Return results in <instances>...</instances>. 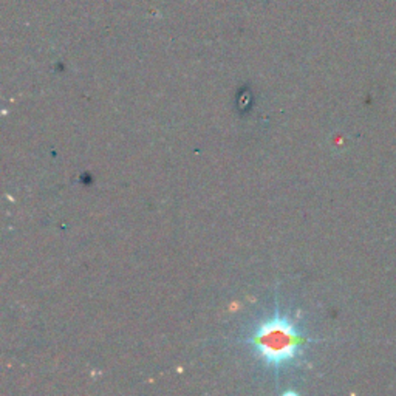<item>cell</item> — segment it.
I'll return each instance as SVG.
<instances>
[{"label": "cell", "instance_id": "6da1fadb", "mask_svg": "<svg viewBox=\"0 0 396 396\" xmlns=\"http://www.w3.org/2000/svg\"><path fill=\"white\" fill-rule=\"evenodd\" d=\"M248 342L268 367L282 369L301 356L307 338L294 321L276 310L272 316L256 325Z\"/></svg>", "mask_w": 396, "mask_h": 396}]
</instances>
